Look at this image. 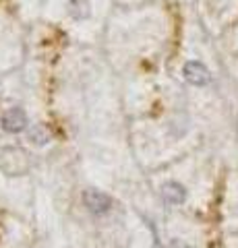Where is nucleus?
Instances as JSON below:
<instances>
[{
    "instance_id": "nucleus-5",
    "label": "nucleus",
    "mask_w": 238,
    "mask_h": 248,
    "mask_svg": "<svg viewBox=\"0 0 238 248\" xmlns=\"http://www.w3.org/2000/svg\"><path fill=\"white\" fill-rule=\"evenodd\" d=\"M27 139L35 147H44L52 141V130H50V126H46V124H33L27 133Z\"/></svg>"
},
{
    "instance_id": "nucleus-6",
    "label": "nucleus",
    "mask_w": 238,
    "mask_h": 248,
    "mask_svg": "<svg viewBox=\"0 0 238 248\" xmlns=\"http://www.w3.org/2000/svg\"><path fill=\"white\" fill-rule=\"evenodd\" d=\"M68 9H71V15H73L75 19H87L89 15H91L89 0H71Z\"/></svg>"
},
{
    "instance_id": "nucleus-3",
    "label": "nucleus",
    "mask_w": 238,
    "mask_h": 248,
    "mask_svg": "<svg viewBox=\"0 0 238 248\" xmlns=\"http://www.w3.org/2000/svg\"><path fill=\"white\" fill-rule=\"evenodd\" d=\"M182 75H184V79H187L190 85H197V87L209 83V71H207V66L201 64L199 60L187 62L184 68H182Z\"/></svg>"
},
{
    "instance_id": "nucleus-4",
    "label": "nucleus",
    "mask_w": 238,
    "mask_h": 248,
    "mask_svg": "<svg viewBox=\"0 0 238 248\" xmlns=\"http://www.w3.org/2000/svg\"><path fill=\"white\" fill-rule=\"evenodd\" d=\"M162 199L170 205H180L187 199V190L178 182H164L162 184Z\"/></svg>"
},
{
    "instance_id": "nucleus-1",
    "label": "nucleus",
    "mask_w": 238,
    "mask_h": 248,
    "mask_svg": "<svg viewBox=\"0 0 238 248\" xmlns=\"http://www.w3.org/2000/svg\"><path fill=\"white\" fill-rule=\"evenodd\" d=\"M83 203H85V207L95 215H104L112 209V199L106 195V192L95 190V188H89V190L83 192Z\"/></svg>"
},
{
    "instance_id": "nucleus-2",
    "label": "nucleus",
    "mask_w": 238,
    "mask_h": 248,
    "mask_svg": "<svg viewBox=\"0 0 238 248\" xmlns=\"http://www.w3.org/2000/svg\"><path fill=\"white\" fill-rule=\"evenodd\" d=\"M0 124H2V128L6 133H21V130L27 128V114L23 108H11V110H6L2 114V118H0Z\"/></svg>"
}]
</instances>
